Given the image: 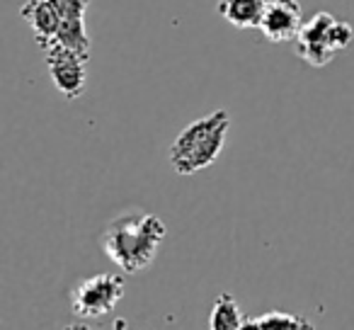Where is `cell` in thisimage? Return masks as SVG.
Listing matches in <instances>:
<instances>
[{
    "instance_id": "obj_7",
    "label": "cell",
    "mask_w": 354,
    "mask_h": 330,
    "mask_svg": "<svg viewBox=\"0 0 354 330\" xmlns=\"http://www.w3.org/2000/svg\"><path fill=\"white\" fill-rule=\"evenodd\" d=\"M301 27H304V12L299 0H272L260 32L272 44H286V42H296Z\"/></svg>"
},
{
    "instance_id": "obj_4",
    "label": "cell",
    "mask_w": 354,
    "mask_h": 330,
    "mask_svg": "<svg viewBox=\"0 0 354 330\" xmlns=\"http://www.w3.org/2000/svg\"><path fill=\"white\" fill-rule=\"evenodd\" d=\"M124 291H127V282L122 275L100 272L83 279L71 291V309L78 318L85 320L104 318L124 299Z\"/></svg>"
},
{
    "instance_id": "obj_9",
    "label": "cell",
    "mask_w": 354,
    "mask_h": 330,
    "mask_svg": "<svg viewBox=\"0 0 354 330\" xmlns=\"http://www.w3.org/2000/svg\"><path fill=\"white\" fill-rule=\"evenodd\" d=\"M272 0H218V15L238 30H260Z\"/></svg>"
},
{
    "instance_id": "obj_11",
    "label": "cell",
    "mask_w": 354,
    "mask_h": 330,
    "mask_svg": "<svg viewBox=\"0 0 354 330\" xmlns=\"http://www.w3.org/2000/svg\"><path fill=\"white\" fill-rule=\"evenodd\" d=\"M245 318L241 313V306L233 299V294L223 291L212 306V315H209V330H241Z\"/></svg>"
},
{
    "instance_id": "obj_12",
    "label": "cell",
    "mask_w": 354,
    "mask_h": 330,
    "mask_svg": "<svg viewBox=\"0 0 354 330\" xmlns=\"http://www.w3.org/2000/svg\"><path fill=\"white\" fill-rule=\"evenodd\" d=\"M66 330H93V328L85 323H73V325H66Z\"/></svg>"
},
{
    "instance_id": "obj_5",
    "label": "cell",
    "mask_w": 354,
    "mask_h": 330,
    "mask_svg": "<svg viewBox=\"0 0 354 330\" xmlns=\"http://www.w3.org/2000/svg\"><path fill=\"white\" fill-rule=\"evenodd\" d=\"M44 54L54 88L66 100H78L85 93V83H88V71H85L88 59L64 44H51L49 49H44Z\"/></svg>"
},
{
    "instance_id": "obj_6",
    "label": "cell",
    "mask_w": 354,
    "mask_h": 330,
    "mask_svg": "<svg viewBox=\"0 0 354 330\" xmlns=\"http://www.w3.org/2000/svg\"><path fill=\"white\" fill-rule=\"evenodd\" d=\"M51 6L59 15V35L54 44H64L90 59L93 44H90L88 27H85V12H88L90 0H51Z\"/></svg>"
},
{
    "instance_id": "obj_3",
    "label": "cell",
    "mask_w": 354,
    "mask_h": 330,
    "mask_svg": "<svg viewBox=\"0 0 354 330\" xmlns=\"http://www.w3.org/2000/svg\"><path fill=\"white\" fill-rule=\"evenodd\" d=\"M354 39V30L349 22L337 20L330 12H315L308 22H304L296 37V56L306 66L323 68L339 51L349 49Z\"/></svg>"
},
{
    "instance_id": "obj_2",
    "label": "cell",
    "mask_w": 354,
    "mask_h": 330,
    "mask_svg": "<svg viewBox=\"0 0 354 330\" xmlns=\"http://www.w3.org/2000/svg\"><path fill=\"white\" fill-rule=\"evenodd\" d=\"M228 129H231V114L226 109H216L187 124L167 151L172 170L180 175H194L214 165L226 146Z\"/></svg>"
},
{
    "instance_id": "obj_1",
    "label": "cell",
    "mask_w": 354,
    "mask_h": 330,
    "mask_svg": "<svg viewBox=\"0 0 354 330\" xmlns=\"http://www.w3.org/2000/svg\"><path fill=\"white\" fill-rule=\"evenodd\" d=\"M165 223L162 219L148 212H124L107 223L102 233V250L107 257L127 275L143 272L160 250L165 241Z\"/></svg>"
},
{
    "instance_id": "obj_8",
    "label": "cell",
    "mask_w": 354,
    "mask_h": 330,
    "mask_svg": "<svg viewBox=\"0 0 354 330\" xmlns=\"http://www.w3.org/2000/svg\"><path fill=\"white\" fill-rule=\"evenodd\" d=\"M20 17L32 27L35 39L41 49H49L59 35V15H56L51 0H27L20 10Z\"/></svg>"
},
{
    "instance_id": "obj_10",
    "label": "cell",
    "mask_w": 354,
    "mask_h": 330,
    "mask_svg": "<svg viewBox=\"0 0 354 330\" xmlns=\"http://www.w3.org/2000/svg\"><path fill=\"white\" fill-rule=\"evenodd\" d=\"M241 330H315L308 318L286 311H270L260 318H245Z\"/></svg>"
}]
</instances>
